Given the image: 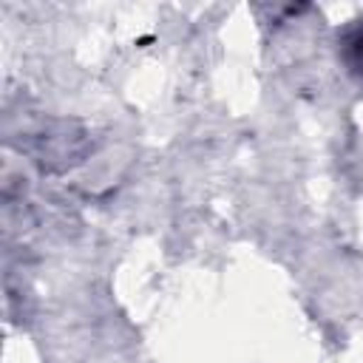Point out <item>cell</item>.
<instances>
[{
  "label": "cell",
  "instance_id": "obj_1",
  "mask_svg": "<svg viewBox=\"0 0 363 363\" xmlns=\"http://www.w3.org/2000/svg\"><path fill=\"white\" fill-rule=\"evenodd\" d=\"M340 57L346 62V68L363 79V17L354 20L343 37H340Z\"/></svg>",
  "mask_w": 363,
  "mask_h": 363
}]
</instances>
